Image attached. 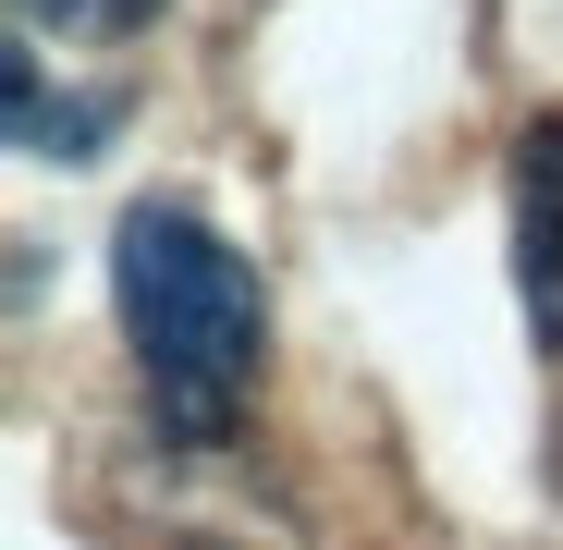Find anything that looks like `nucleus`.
I'll list each match as a JSON object with an SVG mask.
<instances>
[{
  "label": "nucleus",
  "mask_w": 563,
  "mask_h": 550,
  "mask_svg": "<svg viewBox=\"0 0 563 550\" xmlns=\"http://www.w3.org/2000/svg\"><path fill=\"white\" fill-rule=\"evenodd\" d=\"M111 318L123 355L147 380L159 440H233L245 392H257V355H269V282L257 257L184 197H135L111 233Z\"/></svg>",
  "instance_id": "nucleus-1"
},
{
  "label": "nucleus",
  "mask_w": 563,
  "mask_h": 550,
  "mask_svg": "<svg viewBox=\"0 0 563 550\" xmlns=\"http://www.w3.org/2000/svg\"><path fill=\"white\" fill-rule=\"evenodd\" d=\"M503 197H515V294L539 355H563V111H539L503 159Z\"/></svg>",
  "instance_id": "nucleus-2"
},
{
  "label": "nucleus",
  "mask_w": 563,
  "mask_h": 550,
  "mask_svg": "<svg viewBox=\"0 0 563 550\" xmlns=\"http://www.w3.org/2000/svg\"><path fill=\"white\" fill-rule=\"evenodd\" d=\"M0 86H13V111H0V123H13V147H25V159H99V147H111V123H123V111H49L37 37H13V74H0Z\"/></svg>",
  "instance_id": "nucleus-3"
},
{
  "label": "nucleus",
  "mask_w": 563,
  "mask_h": 550,
  "mask_svg": "<svg viewBox=\"0 0 563 550\" xmlns=\"http://www.w3.org/2000/svg\"><path fill=\"white\" fill-rule=\"evenodd\" d=\"M159 13H172V0H13V25L25 37H62V49H111V37H135Z\"/></svg>",
  "instance_id": "nucleus-4"
}]
</instances>
